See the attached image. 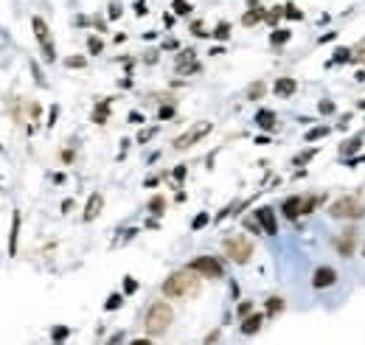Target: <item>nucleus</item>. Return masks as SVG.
<instances>
[{
	"mask_svg": "<svg viewBox=\"0 0 365 345\" xmlns=\"http://www.w3.org/2000/svg\"><path fill=\"white\" fill-rule=\"evenodd\" d=\"M200 275L191 272V269H180V272H172L169 278L163 281L160 292L166 297H172V300H183V297H194L200 295Z\"/></svg>",
	"mask_w": 365,
	"mask_h": 345,
	"instance_id": "f257e3e1",
	"label": "nucleus"
},
{
	"mask_svg": "<svg viewBox=\"0 0 365 345\" xmlns=\"http://www.w3.org/2000/svg\"><path fill=\"white\" fill-rule=\"evenodd\" d=\"M172 320H174L172 306H169L166 300H155L149 306V311H146V320H143L146 334H149V337H160V334H166L169 325H172Z\"/></svg>",
	"mask_w": 365,
	"mask_h": 345,
	"instance_id": "f03ea898",
	"label": "nucleus"
},
{
	"mask_svg": "<svg viewBox=\"0 0 365 345\" xmlns=\"http://www.w3.org/2000/svg\"><path fill=\"white\" fill-rule=\"evenodd\" d=\"M331 219H362L365 216V202L359 199V194H343L329 205Z\"/></svg>",
	"mask_w": 365,
	"mask_h": 345,
	"instance_id": "7ed1b4c3",
	"label": "nucleus"
},
{
	"mask_svg": "<svg viewBox=\"0 0 365 345\" xmlns=\"http://www.w3.org/2000/svg\"><path fill=\"white\" fill-rule=\"evenodd\" d=\"M253 241L244 236V233H233V236H228V239L222 241V253L228 255L233 264H247V261L253 258Z\"/></svg>",
	"mask_w": 365,
	"mask_h": 345,
	"instance_id": "20e7f679",
	"label": "nucleus"
},
{
	"mask_svg": "<svg viewBox=\"0 0 365 345\" xmlns=\"http://www.w3.org/2000/svg\"><path fill=\"white\" fill-rule=\"evenodd\" d=\"M191 272H197L200 278H211V281H219V278H225V267L222 261L214 258V255H197L194 261H188V267Z\"/></svg>",
	"mask_w": 365,
	"mask_h": 345,
	"instance_id": "39448f33",
	"label": "nucleus"
},
{
	"mask_svg": "<svg viewBox=\"0 0 365 345\" xmlns=\"http://www.w3.org/2000/svg\"><path fill=\"white\" fill-rule=\"evenodd\" d=\"M331 247L337 250V255L340 258H351L354 255V250H357V230L354 227H345V230H340L331 239Z\"/></svg>",
	"mask_w": 365,
	"mask_h": 345,
	"instance_id": "423d86ee",
	"label": "nucleus"
},
{
	"mask_svg": "<svg viewBox=\"0 0 365 345\" xmlns=\"http://www.w3.org/2000/svg\"><path fill=\"white\" fill-rule=\"evenodd\" d=\"M208 132H211V121H200L197 127H191L188 132H183V135L177 138V141H174V149H180V152H183V149L194 146L197 141H202V138H205Z\"/></svg>",
	"mask_w": 365,
	"mask_h": 345,
	"instance_id": "0eeeda50",
	"label": "nucleus"
},
{
	"mask_svg": "<svg viewBox=\"0 0 365 345\" xmlns=\"http://www.w3.org/2000/svg\"><path fill=\"white\" fill-rule=\"evenodd\" d=\"M31 26H34V34H37V40H40V45H43V57H45V62H54V43H51V34H48V26H45V20L43 17H34L31 20Z\"/></svg>",
	"mask_w": 365,
	"mask_h": 345,
	"instance_id": "6e6552de",
	"label": "nucleus"
},
{
	"mask_svg": "<svg viewBox=\"0 0 365 345\" xmlns=\"http://www.w3.org/2000/svg\"><path fill=\"white\" fill-rule=\"evenodd\" d=\"M334 283H337V269L329 267V264H323V267H317L312 272V286L315 289H329Z\"/></svg>",
	"mask_w": 365,
	"mask_h": 345,
	"instance_id": "1a4fd4ad",
	"label": "nucleus"
},
{
	"mask_svg": "<svg viewBox=\"0 0 365 345\" xmlns=\"http://www.w3.org/2000/svg\"><path fill=\"white\" fill-rule=\"evenodd\" d=\"M256 222L267 236H278V222H275V211L272 208H256Z\"/></svg>",
	"mask_w": 365,
	"mask_h": 345,
	"instance_id": "9d476101",
	"label": "nucleus"
},
{
	"mask_svg": "<svg viewBox=\"0 0 365 345\" xmlns=\"http://www.w3.org/2000/svg\"><path fill=\"white\" fill-rule=\"evenodd\" d=\"M264 317L267 314H261V311H253L250 317H244V320H242L239 331H242L244 337H253V334H258V331H261V325H264Z\"/></svg>",
	"mask_w": 365,
	"mask_h": 345,
	"instance_id": "9b49d317",
	"label": "nucleus"
},
{
	"mask_svg": "<svg viewBox=\"0 0 365 345\" xmlns=\"http://www.w3.org/2000/svg\"><path fill=\"white\" fill-rule=\"evenodd\" d=\"M272 90H275L278 99H289V96H295V90H298V82H295L292 76H281V79H275Z\"/></svg>",
	"mask_w": 365,
	"mask_h": 345,
	"instance_id": "f8f14e48",
	"label": "nucleus"
},
{
	"mask_svg": "<svg viewBox=\"0 0 365 345\" xmlns=\"http://www.w3.org/2000/svg\"><path fill=\"white\" fill-rule=\"evenodd\" d=\"M301 202H303V197H298V194H292V197H286L284 202H281V213H284L286 219H298L301 216Z\"/></svg>",
	"mask_w": 365,
	"mask_h": 345,
	"instance_id": "ddd939ff",
	"label": "nucleus"
},
{
	"mask_svg": "<svg viewBox=\"0 0 365 345\" xmlns=\"http://www.w3.org/2000/svg\"><path fill=\"white\" fill-rule=\"evenodd\" d=\"M101 208H104V197H101V194H90L87 208H85V222H93V219L101 213Z\"/></svg>",
	"mask_w": 365,
	"mask_h": 345,
	"instance_id": "4468645a",
	"label": "nucleus"
},
{
	"mask_svg": "<svg viewBox=\"0 0 365 345\" xmlns=\"http://www.w3.org/2000/svg\"><path fill=\"white\" fill-rule=\"evenodd\" d=\"M286 309V300L281 295H272V297H267V303H264V314L267 317H275V314H281V311Z\"/></svg>",
	"mask_w": 365,
	"mask_h": 345,
	"instance_id": "2eb2a0df",
	"label": "nucleus"
},
{
	"mask_svg": "<svg viewBox=\"0 0 365 345\" xmlns=\"http://www.w3.org/2000/svg\"><path fill=\"white\" fill-rule=\"evenodd\" d=\"M256 124L264 129V132H272V129H275V113H272V110H258Z\"/></svg>",
	"mask_w": 365,
	"mask_h": 345,
	"instance_id": "dca6fc26",
	"label": "nucleus"
},
{
	"mask_svg": "<svg viewBox=\"0 0 365 345\" xmlns=\"http://www.w3.org/2000/svg\"><path fill=\"white\" fill-rule=\"evenodd\" d=\"M264 93H267L264 82H250L247 90H244V96H247V101H258V99H264Z\"/></svg>",
	"mask_w": 365,
	"mask_h": 345,
	"instance_id": "f3484780",
	"label": "nucleus"
},
{
	"mask_svg": "<svg viewBox=\"0 0 365 345\" xmlns=\"http://www.w3.org/2000/svg\"><path fill=\"white\" fill-rule=\"evenodd\" d=\"M329 132H331L329 127H315V129H309V132L303 135V141H306V143H315V141H320V138H326Z\"/></svg>",
	"mask_w": 365,
	"mask_h": 345,
	"instance_id": "a211bd4d",
	"label": "nucleus"
},
{
	"mask_svg": "<svg viewBox=\"0 0 365 345\" xmlns=\"http://www.w3.org/2000/svg\"><path fill=\"white\" fill-rule=\"evenodd\" d=\"M264 15H267L264 9H253V12H247V15L242 17V23H244V26H256V23L264 20Z\"/></svg>",
	"mask_w": 365,
	"mask_h": 345,
	"instance_id": "6ab92c4d",
	"label": "nucleus"
},
{
	"mask_svg": "<svg viewBox=\"0 0 365 345\" xmlns=\"http://www.w3.org/2000/svg\"><path fill=\"white\" fill-rule=\"evenodd\" d=\"M320 199H323V197H315V194H312V197H303V202H301V216H306V213L315 211Z\"/></svg>",
	"mask_w": 365,
	"mask_h": 345,
	"instance_id": "aec40b11",
	"label": "nucleus"
},
{
	"mask_svg": "<svg viewBox=\"0 0 365 345\" xmlns=\"http://www.w3.org/2000/svg\"><path fill=\"white\" fill-rule=\"evenodd\" d=\"M289 37H292V34H289L286 29H275V31L270 34V43H272V45H284V43H289Z\"/></svg>",
	"mask_w": 365,
	"mask_h": 345,
	"instance_id": "412c9836",
	"label": "nucleus"
},
{
	"mask_svg": "<svg viewBox=\"0 0 365 345\" xmlns=\"http://www.w3.org/2000/svg\"><path fill=\"white\" fill-rule=\"evenodd\" d=\"M149 211L155 213V216H160V213L166 211V199L163 197H152L149 199Z\"/></svg>",
	"mask_w": 365,
	"mask_h": 345,
	"instance_id": "4be33fe9",
	"label": "nucleus"
},
{
	"mask_svg": "<svg viewBox=\"0 0 365 345\" xmlns=\"http://www.w3.org/2000/svg\"><path fill=\"white\" fill-rule=\"evenodd\" d=\"M107 113H110V104L104 101V104H99V107H96L93 121H96V124H104V121H107Z\"/></svg>",
	"mask_w": 365,
	"mask_h": 345,
	"instance_id": "5701e85b",
	"label": "nucleus"
},
{
	"mask_svg": "<svg viewBox=\"0 0 365 345\" xmlns=\"http://www.w3.org/2000/svg\"><path fill=\"white\" fill-rule=\"evenodd\" d=\"M250 314H253V303L250 300H242L236 306V317H239V320H244V317H250Z\"/></svg>",
	"mask_w": 365,
	"mask_h": 345,
	"instance_id": "b1692460",
	"label": "nucleus"
},
{
	"mask_svg": "<svg viewBox=\"0 0 365 345\" xmlns=\"http://www.w3.org/2000/svg\"><path fill=\"white\" fill-rule=\"evenodd\" d=\"M315 155H317V149H306V152H301V155H295L292 163H295V166H303V163H309Z\"/></svg>",
	"mask_w": 365,
	"mask_h": 345,
	"instance_id": "393cba45",
	"label": "nucleus"
},
{
	"mask_svg": "<svg viewBox=\"0 0 365 345\" xmlns=\"http://www.w3.org/2000/svg\"><path fill=\"white\" fill-rule=\"evenodd\" d=\"M317 110H320V115H331L337 107H334V101H331V99H320V101H317Z\"/></svg>",
	"mask_w": 365,
	"mask_h": 345,
	"instance_id": "a878e982",
	"label": "nucleus"
},
{
	"mask_svg": "<svg viewBox=\"0 0 365 345\" xmlns=\"http://www.w3.org/2000/svg\"><path fill=\"white\" fill-rule=\"evenodd\" d=\"M121 303H124V295H118V292H115V295H110V297H107L104 309H107V311H115L118 306H121Z\"/></svg>",
	"mask_w": 365,
	"mask_h": 345,
	"instance_id": "bb28decb",
	"label": "nucleus"
},
{
	"mask_svg": "<svg viewBox=\"0 0 365 345\" xmlns=\"http://www.w3.org/2000/svg\"><path fill=\"white\" fill-rule=\"evenodd\" d=\"M348 59H351V51L348 48H337L334 51V59H331L329 65H334V62H348Z\"/></svg>",
	"mask_w": 365,
	"mask_h": 345,
	"instance_id": "cd10ccee",
	"label": "nucleus"
},
{
	"mask_svg": "<svg viewBox=\"0 0 365 345\" xmlns=\"http://www.w3.org/2000/svg\"><path fill=\"white\" fill-rule=\"evenodd\" d=\"M359 149H362V141H359V138H354V141H345V146H343V155H354V152H359Z\"/></svg>",
	"mask_w": 365,
	"mask_h": 345,
	"instance_id": "c85d7f7f",
	"label": "nucleus"
},
{
	"mask_svg": "<svg viewBox=\"0 0 365 345\" xmlns=\"http://www.w3.org/2000/svg\"><path fill=\"white\" fill-rule=\"evenodd\" d=\"M284 15L289 17V20H303V12H301V9H295L292 3H289V6H284Z\"/></svg>",
	"mask_w": 365,
	"mask_h": 345,
	"instance_id": "c756f323",
	"label": "nucleus"
},
{
	"mask_svg": "<svg viewBox=\"0 0 365 345\" xmlns=\"http://www.w3.org/2000/svg\"><path fill=\"white\" fill-rule=\"evenodd\" d=\"M214 37H216V40H228V37H230V26H228V23H219L216 31H214Z\"/></svg>",
	"mask_w": 365,
	"mask_h": 345,
	"instance_id": "7c9ffc66",
	"label": "nucleus"
},
{
	"mask_svg": "<svg viewBox=\"0 0 365 345\" xmlns=\"http://www.w3.org/2000/svg\"><path fill=\"white\" fill-rule=\"evenodd\" d=\"M87 48H90V54H101V51H104V45H101L99 37H90V40H87Z\"/></svg>",
	"mask_w": 365,
	"mask_h": 345,
	"instance_id": "2f4dec72",
	"label": "nucleus"
},
{
	"mask_svg": "<svg viewBox=\"0 0 365 345\" xmlns=\"http://www.w3.org/2000/svg\"><path fill=\"white\" fill-rule=\"evenodd\" d=\"M208 219H211L208 213H197V219L191 222V227H194V230H202V227L208 225Z\"/></svg>",
	"mask_w": 365,
	"mask_h": 345,
	"instance_id": "473e14b6",
	"label": "nucleus"
},
{
	"mask_svg": "<svg viewBox=\"0 0 365 345\" xmlns=\"http://www.w3.org/2000/svg\"><path fill=\"white\" fill-rule=\"evenodd\" d=\"M174 12H177V15H188V12H191V6H188L186 0H174Z\"/></svg>",
	"mask_w": 365,
	"mask_h": 345,
	"instance_id": "72a5a7b5",
	"label": "nucleus"
},
{
	"mask_svg": "<svg viewBox=\"0 0 365 345\" xmlns=\"http://www.w3.org/2000/svg\"><path fill=\"white\" fill-rule=\"evenodd\" d=\"M65 65H68V68H85V57H71V59H65Z\"/></svg>",
	"mask_w": 365,
	"mask_h": 345,
	"instance_id": "f704fd0d",
	"label": "nucleus"
},
{
	"mask_svg": "<svg viewBox=\"0 0 365 345\" xmlns=\"http://www.w3.org/2000/svg\"><path fill=\"white\" fill-rule=\"evenodd\" d=\"M135 289H138V283L132 281V278H124V292H127V295H132Z\"/></svg>",
	"mask_w": 365,
	"mask_h": 345,
	"instance_id": "c9c22d12",
	"label": "nucleus"
},
{
	"mask_svg": "<svg viewBox=\"0 0 365 345\" xmlns=\"http://www.w3.org/2000/svg\"><path fill=\"white\" fill-rule=\"evenodd\" d=\"M216 339H219V328H216V331H211V334H208V337H205V345H214Z\"/></svg>",
	"mask_w": 365,
	"mask_h": 345,
	"instance_id": "e433bc0d",
	"label": "nucleus"
},
{
	"mask_svg": "<svg viewBox=\"0 0 365 345\" xmlns=\"http://www.w3.org/2000/svg\"><path fill=\"white\" fill-rule=\"evenodd\" d=\"M129 345H155V342H152L149 337H138V339H132Z\"/></svg>",
	"mask_w": 365,
	"mask_h": 345,
	"instance_id": "4c0bfd02",
	"label": "nucleus"
},
{
	"mask_svg": "<svg viewBox=\"0 0 365 345\" xmlns=\"http://www.w3.org/2000/svg\"><path fill=\"white\" fill-rule=\"evenodd\" d=\"M183 177H186V166H177L174 169V180H183Z\"/></svg>",
	"mask_w": 365,
	"mask_h": 345,
	"instance_id": "58836bf2",
	"label": "nucleus"
},
{
	"mask_svg": "<svg viewBox=\"0 0 365 345\" xmlns=\"http://www.w3.org/2000/svg\"><path fill=\"white\" fill-rule=\"evenodd\" d=\"M129 121H132V124H143V115L141 113H129Z\"/></svg>",
	"mask_w": 365,
	"mask_h": 345,
	"instance_id": "ea45409f",
	"label": "nucleus"
},
{
	"mask_svg": "<svg viewBox=\"0 0 365 345\" xmlns=\"http://www.w3.org/2000/svg\"><path fill=\"white\" fill-rule=\"evenodd\" d=\"M172 115H174L172 107H163V110H160V118H172Z\"/></svg>",
	"mask_w": 365,
	"mask_h": 345,
	"instance_id": "a19ab883",
	"label": "nucleus"
},
{
	"mask_svg": "<svg viewBox=\"0 0 365 345\" xmlns=\"http://www.w3.org/2000/svg\"><path fill=\"white\" fill-rule=\"evenodd\" d=\"M135 12H138V15H146V3H143V0H138V3H135Z\"/></svg>",
	"mask_w": 365,
	"mask_h": 345,
	"instance_id": "79ce46f5",
	"label": "nucleus"
},
{
	"mask_svg": "<svg viewBox=\"0 0 365 345\" xmlns=\"http://www.w3.org/2000/svg\"><path fill=\"white\" fill-rule=\"evenodd\" d=\"M54 337H57V339H65V337H68V328H57V331H54Z\"/></svg>",
	"mask_w": 365,
	"mask_h": 345,
	"instance_id": "37998d69",
	"label": "nucleus"
},
{
	"mask_svg": "<svg viewBox=\"0 0 365 345\" xmlns=\"http://www.w3.org/2000/svg\"><path fill=\"white\" fill-rule=\"evenodd\" d=\"M256 143H258V146H267V143H270V138H267V135H258Z\"/></svg>",
	"mask_w": 365,
	"mask_h": 345,
	"instance_id": "c03bdc74",
	"label": "nucleus"
},
{
	"mask_svg": "<svg viewBox=\"0 0 365 345\" xmlns=\"http://www.w3.org/2000/svg\"><path fill=\"white\" fill-rule=\"evenodd\" d=\"M121 339H124V334H115V337H113V339H110V342H107V345H121Z\"/></svg>",
	"mask_w": 365,
	"mask_h": 345,
	"instance_id": "a18cd8bd",
	"label": "nucleus"
},
{
	"mask_svg": "<svg viewBox=\"0 0 365 345\" xmlns=\"http://www.w3.org/2000/svg\"><path fill=\"white\" fill-rule=\"evenodd\" d=\"M118 15H121V9H118V6H110V17H113V20H115V17H118Z\"/></svg>",
	"mask_w": 365,
	"mask_h": 345,
	"instance_id": "49530a36",
	"label": "nucleus"
},
{
	"mask_svg": "<svg viewBox=\"0 0 365 345\" xmlns=\"http://www.w3.org/2000/svg\"><path fill=\"white\" fill-rule=\"evenodd\" d=\"M334 37H337L334 31H329V34H323V37H320V43H329V40H334Z\"/></svg>",
	"mask_w": 365,
	"mask_h": 345,
	"instance_id": "de8ad7c7",
	"label": "nucleus"
},
{
	"mask_svg": "<svg viewBox=\"0 0 365 345\" xmlns=\"http://www.w3.org/2000/svg\"><path fill=\"white\" fill-rule=\"evenodd\" d=\"M362 255H365V244H362Z\"/></svg>",
	"mask_w": 365,
	"mask_h": 345,
	"instance_id": "09e8293b",
	"label": "nucleus"
}]
</instances>
